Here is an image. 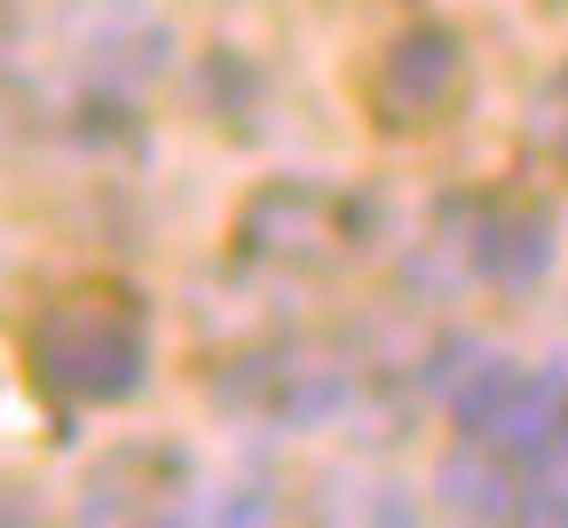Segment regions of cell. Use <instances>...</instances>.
I'll return each instance as SVG.
<instances>
[{
  "label": "cell",
  "instance_id": "obj_1",
  "mask_svg": "<svg viewBox=\"0 0 568 528\" xmlns=\"http://www.w3.org/2000/svg\"><path fill=\"white\" fill-rule=\"evenodd\" d=\"M32 370L63 403H126L151 379V332L126 299L80 292L32 324Z\"/></svg>",
  "mask_w": 568,
  "mask_h": 528
},
{
  "label": "cell",
  "instance_id": "obj_2",
  "mask_svg": "<svg viewBox=\"0 0 568 528\" xmlns=\"http://www.w3.org/2000/svg\"><path fill=\"white\" fill-rule=\"evenodd\" d=\"M450 410H458L466 441H481V449H497V458L521 466L568 418V370H552V363H481L458 387Z\"/></svg>",
  "mask_w": 568,
  "mask_h": 528
},
{
  "label": "cell",
  "instance_id": "obj_3",
  "mask_svg": "<svg viewBox=\"0 0 568 528\" xmlns=\"http://www.w3.org/2000/svg\"><path fill=\"white\" fill-rule=\"evenodd\" d=\"M450 95H458V40H450L443 24H418V32H403V40L379 55L372 103H379L387 126H426Z\"/></svg>",
  "mask_w": 568,
  "mask_h": 528
},
{
  "label": "cell",
  "instance_id": "obj_4",
  "mask_svg": "<svg viewBox=\"0 0 568 528\" xmlns=\"http://www.w3.org/2000/svg\"><path fill=\"white\" fill-rule=\"evenodd\" d=\"M552 253H560V221H552V205L506 197V205H489V213L474 221V268H481V284H497V292H529V284H545Z\"/></svg>",
  "mask_w": 568,
  "mask_h": 528
},
{
  "label": "cell",
  "instance_id": "obj_5",
  "mask_svg": "<svg viewBox=\"0 0 568 528\" xmlns=\"http://www.w3.org/2000/svg\"><path fill=\"white\" fill-rule=\"evenodd\" d=\"M17 32H24V9H17V0H0V63L17 55Z\"/></svg>",
  "mask_w": 568,
  "mask_h": 528
}]
</instances>
